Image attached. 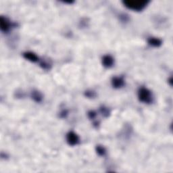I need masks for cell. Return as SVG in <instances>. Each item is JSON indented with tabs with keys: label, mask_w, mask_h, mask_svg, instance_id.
<instances>
[{
	"label": "cell",
	"mask_w": 173,
	"mask_h": 173,
	"mask_svg": "<svg viewBox=\"0 0 173 173\" xmlns=\"http://www.w3.org/2000/svg\"><path fill=\"white\" fill-rule=\"evenodd\" d=\"M122 3L127 8L139 11L145 9L149 2L145 0H126L123 1Z\"/></svg>",
	"instance_id": "obj_1"
},
{
	"label": "cell",
	"mask_w": 173,
	"mask_h": 173,
	"mask_svg": "<svg viewBox=\"0 0 173 173\" xmlns=\"http://www.w3.org/2000/svg\"><path fill=\"white\" fill-rule=\"evenodd\" d=\"M138 99L145 103H151L153 102V95L150 90L148 88L141 87L138 91Z\"/></svg>",
	"instance_id": "obj_2"
},
{
	"label": "cell",
	"mask_w": 173,
	"mask_h": 173,
	"mask_svg": "<svg viewBox=\"0 0 173 173\" xmlns=\"http://www.w3.org/2000/svg\"><path fill=\"white\" fill-rule=\"evenodd\" d=\"M84 95L86 96L87 98H94L96 96V93L95 92L92 91V90H88L84 92Z\"/></svg>",
	"instance_id": "obj_13"
},
{
	"label": "cell",
	"mask_w": 173,
	"mask_h": 173,
	"mask_svg": "<svg viewBox=\"0 0 173 173\" xmlns=\"http://www.w3.org/2000/svg\"><path fill=\"white\" fill-rule=\"evenodd\" d=\"M40 66L43 69H44V70L48 71V70H50L52 65H51L50 63L48 62V61H42L40 62Z\"/></svg>",
	"instance_id": "obj_11"
},
{
	"label": "cell",
	"mask_w": 173,
	"mask_h": 173,
	"mask_svg": "<svg viewBox=\"0 0 173 173\" xmlns=\"http://www.w3.org/2000/svg\"><path fill=\"white\" fill-rule=\"evenodd\" d=\"M96 152L100 156H103L106 155V149L104 147H103L102 145H97V147L95 148Z\"/></svg>",
	"instance_id": "obj_10"
},
{
	"label": "cell",
	"mask_w": 173,
	"mask_h": 173,
	"mask_svg": "<svg viewBox=\"0 0 173 173\" xmlns=\"http://www.w3.org/2000/svg\"><path fill=\"white\" fill-rule=\"evenodd\" d=\"M114 64V59L110 55H106L102 57V64L105 68H110L113 66Z\"/></svg>",
	"instance_id": "obj_6"
},
{
	"label": "cell",
	"mask_w": 173,
	"mask_h": 173,
	"mask_svg": "<svg viewBox=\"0 0 173 173\" xmlns=\"http://www.w3.org/2000/svg\"><path fill=\"white\" fill-rule=\"evenodd\" d=\"M11 26V23L6 18L3 16L0 17V28L3 32L9 31Z\"/></svg>",
	"instance_id": "obj_5"
},
{
	"label": "cell",
	"mask_w": 173,
	"mask_h": 173,
	"mask_svg": "<svg viewBox=\"0 0 173 173\" xmlns=\"http://www.w3.org/2000/svg\"><path fill=\"white\" fill-rule=\"evenodd\" d=\"M66 141L68 145L75 146L79 143L80 139L77 134L73 131H70L66 134Z\"/></svg>",
	"instance_id": "obj_3"
},
{
	"label": "cell",
	"mask_w": 173,
	"mask_h": 173,
	"mask_svg": "<svg viewBox=\"0 0 173 173\" xmlns=\"http://www.w3.org/2000/svg\"><path fill=\"white\" fill-rule=\"evenodd\" d=\"M30 95H31V98L37 103H40L43 100V95L39 91L33 90Z\"/></svg>",
	"instance_id": "obj_9"
},
{
	"label": "cell",
	"mask_w": 173,
	"mask_h": 173,
	"mask_svg": "<svg viewBox=\"0 0 173 173\" xmlns=\"http://www.w3.org/2000/svg\"><path fill=\"white\" fill-rule=\"evenodd\" d=\"M148 42L149 45H151V46H152V47H154V48H159L162 44V40L158 39V38H156V37L149 38Z\"/></svg>",
	"instance_id": "obj_8"
},
{
	"label": "cell",
	"mask_w": 173,
	"mask_h": 173,
	"mask_svg": "<svg viewBox=\"0 0 173 173\" xmlns=\"http://www.w3.org/2000/svg\"><path fill=\"white\" fill-rule=\"evenodd\" d=\"M100 112L105 117H108V116L110 115V110L107 108V107H102L101 108H100Z\"/></svg>",
	"instance_id": "obj_12"
},
{
	"label": "cell",
	"mask_w": 173,
	"mask_h": 173,
	"mask_svg": "<svg viewBox=\"0 0 173 173\" xmlns=\"http://www.w3.org/2000/svg\"><path fill=\"white\" fill-rule=\"evenodd\" d=\"M96 112L94 111H90V112L88 113V116H89L90 119H94L96 117Z\"/></svg>",
	"instance_id": "obj_14"
},
{
	"label": "cell",
	"mask_w": 173,
	"mask_h": 173,
	"mask_svg": "<svg viewBox=\"0 0 173 173\" xmlns=\"http://www.w3.org/2000/svg\"><path fill=\"white\" fill-rule=\"evenodd\" d=\"M22 56L24 57V58L31 61V62H37V61H39V57H38V56L35 53L31 52H26L23 53Z\"/></svg>",
	"instance_id": "obj_7"
},
{
	"label": "cell",
	"mask_w": 173,
	"mask_h": 173,
	"mask_svg": "<svg viewBox=\"0 0 173 173\" xmlns=\"http://www.w3.org/2000/svg\"><path fill=\"white\" fill-rule=\"evenodd\" d=\"M112 85L115 89H120L124 87L125 82L122 76H115L112 79Z\"/></svg>",
	"instance_id": "obj_4"
}]
</instances>
